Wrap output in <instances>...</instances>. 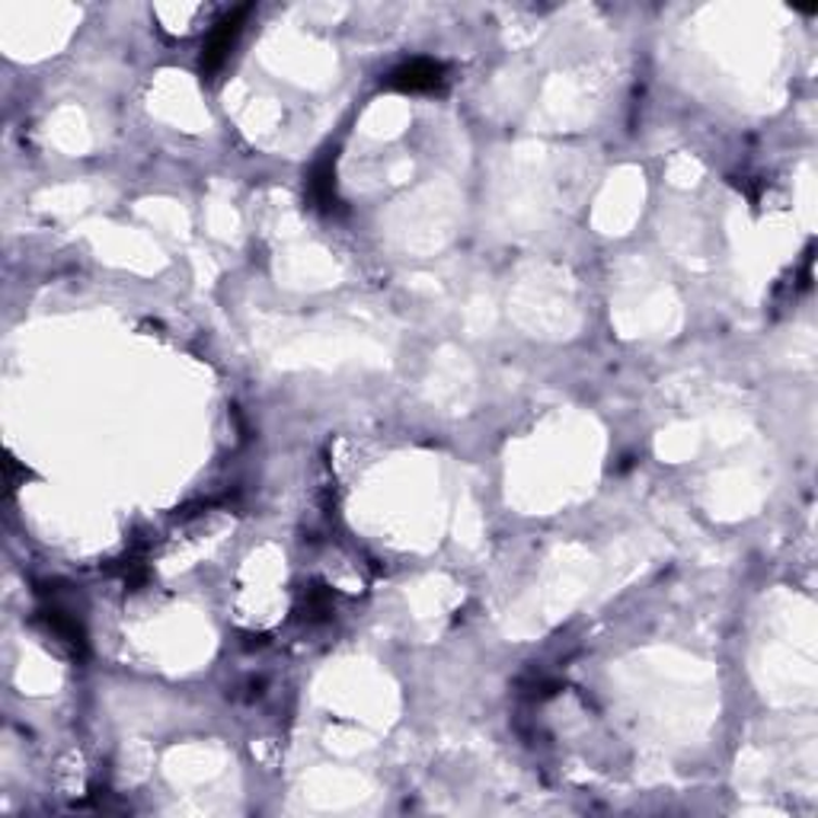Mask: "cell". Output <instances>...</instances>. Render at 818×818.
Segmentation results:
<instances>
[{
    "label": "cell",
    "instance_id": "obj_1",
    "mask_svg": "<svg viewBox=\"0 0 818 818\" xmlns=\"http://www.w3.org/2000/svg\"><path fill=\"white\" fill-rule=\"evenodd\" d=\"M250 16V7H237L234 13H228L212 33H208V39H205V52H202V74L205 77H212V74H218L221 71V64L228 61L231 55V49H234L237 36H240V29H243V20Z\"/></svg>",
    "mask_w": 818,
    "mask_h": 818
},
{
    "label": "cell",
    "instance_id": "obj_2",
    "mask_svg": "<svg viewBox=\"0 0 818 818\" xmlns=\"http://www.w3.org/2000/svg\"><path fill=\"white\" fill-rule=\"evenodd\" d=\"M394 90H404V93H432V90H442L445 84V67L438 61L429 59H416L407 61L404 67H397L387 80Z\"/></svg>",
    "mask_w": 818,
    "mask_h": 818
},
{
    "label": "cell",
    "instance_id": "obj_3",
    "mask_svg": "<svg viewBox=\"0 0 818 818\" xmlns=\"http://www.w3.org/2000/svg\"><path fill=\"white\" fill-rule=\"evenodd\" d=\"M42 624H46V630H49V637L61 643L71 655H84L87 652V634H84V627H80V621L74 617V614H67L61 604H49V608H42Z\"/></svg>",
    "mask_w": 818,
    "mask_h": 818
},
{
    "label": "cell",
    "instance_id": "obj_4",
    "mask_svg": "<svg viewBox=\"0 0 818 818\" xmlns=\"http://www.w3.org/2000/svg\"><path fill=\"white\" fill-rule=\"evenodd\" d=\"M310 199L320 208H330L336 202V174H333V161H320L310 174Z\"/></svg>",
    "mask_w": 818,
    "mask_h": 818
},
{
    "label": "cell",
    "instance_id": "obj_5",
    "mask_svg": "<svg viewBox=\"0 0 818 818\" xmlns=\"http://www.w3.org/2000/svg\"><path fill=\"white\" fill-rule=\"evenodd\" d=\"M333 611V604H330V595L327 591H320V588H310L307 595H304V604H301V617L307 621V624H314V621H323L327 614Z\"/></svg>",
    "mask_w": 818,
    "mask_h": 818
}]
</instances>
